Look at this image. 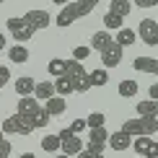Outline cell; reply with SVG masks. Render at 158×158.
Instances as JSON below:
<instances>
[{"instance_id":"obj_6","label":"cell","mask_w":158,"mask_h":158,"mask_svg":"<svg viewBox=\"0 0 158 158\" xmlns=\"http://www.w3.org/2000/svg\"><path fill=\"white\" fill-rule=\"evenodd\" d=\"M83 150V140L78 137L75 132H70L68 127L65 130H60V153H65V156H78Z\"/></svg>"},{"instance_id":"obj_29","label":"cell","mask_w":158,"mask_h":158,"mask_svg":"<svg viewBox=\"0 0 158 158\" xmlns=\"http://www.w3.org/2000/svg\"><path fill=\"white\" fill-rule=\"evenodd\" d=\"M47 70L55 78H60V75H65V60H60V57H55V60H49V65H47Z\"/></svg>"},{"instance_id":"obj_35","label":"cell","mask_w":158,"mask_h":158,"mask_svg":"<svg viewBox=\"0 0 158 158\" xmlns=\"http://www.w3.org/2000/svg\"><path fill=\"white\" fill-rule=\"evenodd\" d=\"M75 158H104V153H91V150H85V148H83Z\"/></svg>"},{"instance_id":"obj_31","label":"cell","mask_w":158,"mask_h":158,"mask_svg":"<svg viewBox=\"0 0 158 158\" xmlns=\"http://www.w3.org/2000/svg\"><path fill=\"white\" fill-rule=\"evenodd\" d=\"M91 55V47H75L73 49V60H85Z\"/></svg>"},{"instance_id":"obj_12","label":"cell","mask_w":158,"mask_h":158,"mask_svg":"<svg viewBox=\"0 0 158 158\" xmlns=\"http://www.w3.org/2000/svg\"><path fill=\"white\" fill-rule=\"evenodd\" d=\"M21 114H26V117H31L34 111H39L42 109V104H39V98L36 96H21L18 98V106H16Z\"/></svg>"},{"instance_id":"obj_13","label":"cell","mask_w":158,"mask_h":158,"mask_svg":"<svg viewBox=\"0 0 158 158\" xmlns=\"http://www.w3.org/2000/svg\"><path fill=\"white\" fill-rule=\"evenodd\" d=\"M132 68H135V70H140V73L158 75V60H156V57H135Z\"/></svg>"},{"instance_id":"obj_1","label":"cell","mask_w":158,"mask_h":158,"mask_svg":"<svg viewBox=\"0 0 158 158\" xmlns=\"http://www.w3.org/2000/svg\"><path fill=\"white\" fill-rule=\"evenodd\" d=\"M96 5H98V0H70V5L65 3V5H62V10L57 13L55 23L60 26V29H68L70 23H75V21H78V18L88 16V13L94 10Z\"/></svg>"},{"instance_id":"obj_15","label":"cell","mask_w":158,"mask_h":158,"mask_svg":"<svg viewBox=\"0 0 158 158\" xmlns=\"http://www.w3.org/2000/svg\"><path fill=\"white\" fill-rule=\"evenodd\" d=\"M34 85H36V81L31 75H21V78H16V94L18 96H34Z\"/></svg>"},{"instance_id":"obj_30","label":"cell","mask_w":158,"mask_h":158,"mask_svg":"<svg viewBox=\"0 0 158 158\" xmlns=\"http://www.w3.org/2000/svg\"><path fill=\"white\" fill-rule=\"evenodd\" d=\"M104 122H106V117H104L101 111H94V114H88V119H85V127H104Z\"/></svg>"},{"instance_id":"obj_43","label":"cell","mask_w":158,"mask_h":158,"mask_svg":"<svg viewBox=\"0 0 158 158\" xmlns=\"http://www.w3.org/2000/svg\"><path fill=\"white\" fill-rule=\"evenodd\" d=\"M0 3H5V0H0Z\"/></svg>"},{"instance_id":"obj_40","label":"cell","mask_w":158,"mask_h":158,"mask_svg":"<svg viewBox=\"0 0 158 158\" xmlns=\"http://www.w3.org/2000/svg\"><path fill=\"white\" fill-rule=\"evenodd\" d=\"M18 158H36L34 153H23V156H18Z\"/></svg>"},{"instance_id":"obj_41","label":"cell","mask_w":158,"mask_h":158,"mask_svg":"<svg viewBox=\"0 0 158 158\" xmlns=\"http://www.w3.org/2000/svg\"><path fill=\"white\" fill-rule=\"evenodd\" d=\"M55 158H73V156H65V153H60V156H55Z\"/></svg>"},{"instance_id":"obj_36","label":"cell","mask_w":158,"mask_h":158,"mask_svg":"<svg viewBox=\"0 0 158 158\" xmlns=\"http://www.w3.org/2000/svg\"><path fill=\"white\" fill-rule=\"evenodd\" d=\"M85 150H91V153H104V145H91V143H88V148H85Z\"/></svg>"},{"instance_id":"obj_34","label":"cell","mask_w":158,"mask_h":158,"mask_svg":"<svg viewBox=\"0 0 158 158\" xmlns=\"http://www.w3.org/2000/svg\"><path fill=\"white\" fill-rule=\"evenodd\" d=\"M132 3L137 5V8H156L158 0H132Z\"/></svg>"},{"instance_id":"obj_5","label":"cell","mask_w":158,"mask_h":158,"mask_svg":"<svg viewBox=\"0 0 158 158\" xmlns=\"http://www.w3.org/2000/svg\"><path fill=\"white\" fill-rule=\"evenodd\" d=\"M5 26H8V31H10V36L16 39L18 44H26V42H29L31 36L36 34V31L31 29V23L26 21L23 16H13V18H8V21H5Z\"/></svg>"},{"instance_id":"obj_3","label":"cell","mask_w":158,"mask_h":158,"mask_svg":"<svg viewBox=\"0 0 158 158\" xmlns=\"http://www.w3.org/2000/svg\"><path fill=\"white\" fill-rule=\"evenodd\" d=\"M122 130L127 135H132V137H137V135H153V132H158V119L156 117H137V119H127L122 124Z\"/></svg>"},{"instance_id":"obj_23","label":"cell","mask_w":158,"mask_h":158,"mask_svg":"<svg viewBox=\"0 0 158 158\" xmlns=\"http://www.w3.org/2000/svg\"><path fill=\"white\" fill-rule=\"evenodd\" d=\"M137 114H140V117H156L158 114V101H156V98L140 101V104H137Z\"/></svg>"},{"instance_id":"obj_7","label":"cell","mask_w":158,"mask_h":158,"mask_svg":"<svg viewBox=\"0 0 158 158\" xmlns=\"http://www.w3.org/2000/svg\"><path fill=\"white\" fill-rule=\"evenodd\" d=\"M122 52H124V47H119V44L111 39L106 47L98 52V55H101V68H106V70L109 68H117V65L122 62Z\"/></svg>"},{"instance_id":"obj_25","label":"cell","mask_w":158,"mask_h":158,"mask_svg":"<svg viewBox=\"0 0 158 158\" xmlns=\"http://www.w3.org/2000/svg\"><path fill=\"white\" fill-rule=\"evenodd\" d=\"M42 148L47 153H60V135H44L42 137Z\"/></svg>"},{"instance_id":"obj_9","label":"cell","mask_w":158,"mask_h":158,"mask_svg":"<svg viewBox=\"0 0 158 158\" xmlns=\"http://www.w3.org/2000/svg\"><path fill=\"white\" fill-rule=\"evenodd\" d=\"M137 36H140L148 47H156L158 44V21H153V18H143L140 26H137Z\"/></svg>"},{"instance_id":"obj_14","label":"cell","mask_w":158,"mask_h":158,"mask_svg":"<svg viewBox=\"0 0 158 158\" xmlns=\"http://www.w3.org/2000/svg\"><path fill=\"white\" fill-rule=\"evenodd\" d=\"M8 60L16 62V65H23L29 62V47H23V44H13V47H8Z\"/></svg>"},{"instance_id":"obj_21","label":"cell","mask_w":158,"mask_h":158,"mask_svg":"<svg viewBox=\"0 0 158 158\" xmlns=\"http://www.w3.org/2000/svg\"><path fill=\"white\" fill-rule=\"evenodd\" d=\"M55 94H57V96H70V94H75L73 81H70L68 75H60V78L55 81Z\"/></svg>"},{"instance_id":"obj_18","label":"cell","mask_w":158,"mask_h":158,"mask_svg":"<svg viewBox=\"0 0 158 158\" xmlns=\"http://www.w3.org/2000/svg\"><path fill=\"white\" fill-rule=\"evenodd\" d=\"M109 140V130L104 127H88V143L91 145H106Z\"/></svg>"},{"instance_id":"obj_10","label":"cell","mask_w":158,"mask_h":158,"mask_svg":"<svg viewBox=\"0 0 158 158\" xmlns=\"http://www.w3.org/2000/svg\"><path fill=\"white\" fill-rule=\"evenodd\" d=\"M26 21L31 23V29L34 31H39V29H47V26L52 23V16L47 10H39V8H34V10H26Z\"/></svg>"},{"instance_id":"obj_33","label":"cell","mask_w":158,"mask_h":158,"mask_svg":"<svg viewBox=\"0 0 158 158\" xmlns=\"http://www.w3.org/2000/svg\"><path fill=\"white\" fill-rule=\"evenodd\" d=\"M10 81V70L5 65H0V88H5V83Z\"/></svg>"},{"instance_id":"obj_17","label":"cell","mask_w":158,"mask_h":158,"mask_svg":"<svg viewBox=\"0 0 158 158\" xmlns=\"http://www.w3.org/2000/svg\"><path fill=\"white\" fill-rule=\"evenodd\" d=\"M44 104H47V106H44V109H47V111H49L52 117H60L62 111L68 109V104H65V96H57V94L52 96V98H47V101H44Z\"/></svg>"},{"instance_id":"obj_44","label":"cell","mask_w":158,"mask_h":158,"mask_svg":"<svg viewBox=\"0 0 158 158\" xmlns=\"http://www.w3.org/2000/svg\"><path fill=\"white\" fill-rule=\"evenodd\" d=\"M156 119H158V114H156Z\"/></svg>"},{"instance_id":"obj_16","label":"cell","mask_w":158,"mask_h":158,"mask_svg":"<svg viewBox=\"0 0 158 158\" xmlns=\"http://www.w3.org/2000/svg\"><path fill=\"white\" fill-rule=\"evenodd\" d=\"M88 83H91V88H101V85H106L109 83V70L106 68L91 70V73H88Z\"/></svg>"},{"instance_id":"obj_2","label":"cell","mask_w":158,"mask_h":158,"mask_svg":"<svg viewBox=\"0 0 158 158\" xmlns=\"http://www.w3.org/2000/svg\"><path fill=\"white\" fill-rule=\"evenodd\" d=\"M65 75L73 81L75 94H85V91L91 88V83H88V73H85V68L81 65V60H65Z\"/></svg>"},{"instance_id":"obj_28","label":"cell","mask_w":158,"mask_h":158,"mask_svg":"<svg viewBox=\"0 0 158 158\" xmlns=\"http://www.w3.org/2000/svg\"><path fill=\"white\" fill-rule=\"evenodd\" d=\"M130 0H109V10L119 13V16H130Z\"/></svg>"},{"instance_id":"obj_8","label":"cell","mask_w":158,"mask_h":158,"mask_svg":"<svg viewBox=\"0 0 158 158\" xmlns=\"http://www.w3.org/2000/svg\"><path fill=\"white\" fill-rule=\"evenodd\" d=\"M132 150L145 158H158V143L153 140L150 135H137L132 137Z\"/></svg>"},{"instance_id":"obj_39","label":"cell","mask_w":158,"mask_h":158,"mask_svg":"<svg viewBox=\"0 0 158 158\" xmlns=\"http://www.w3.org/2000/svg\"><path fill=\"white\" fill-rule=\"evenodd\" d=\"M55 5H65V3H70V0H52Z\"/></svg>"},{"instance_id":"obj_42","label":"cell","mask_w":158,"mask_h":158,"mask_svg":"<svg viewBox=\"0 0 158 158\" xmlns=\"http://www.w3.org/2000/svg\"><path fill=\"white\" fill-rule=\"evenodd\" d=\"M0 158H8V156H3V153H0Z\"/></svg>"},{"instance_id":"obj_38","label":"cell","mask_w":158,"mask_h":158,"mask_svg":"<svg viewBox=\"0 0 158 158\" xmlns=\"http://www.w3.org/2000/svg\"><path fill=\"white\" fill-rule=\"evenodd\" d=\"M5 47H8V44H5V34H3V31H0V55H3V52H5Z\"/></svg>"},{"instance_id":"obj_26","label":"cell","mask_w":158,"mask_h":158,"mask_svg":"<svg viewBox=\"0 0 158 158\" xmlns=\"http://www.w3.org/2000/svg\"><path fill=\"white\" fill-rule=\"evenodd\" d=\"M122 21H124V16H119V13H114V10L104 13V26H106V29H122Z\"/></svg>"},{"instance_id":"obj_19","label":"cell","mask_w":158,"mask_h":158,"mask_svg":"<svg viewBox=\"0 0 158 158\" xmlns=\"http://www.w3.org/2000/svg\"><path fill=\"white\" fill-rule=\"evenodd\" d=\"M34 96L39 98V101H47V98H52V96H55V83H49V81L36 83V85H34Z\"/></svg>"},{"instance_id":"obj_37","label":"cell","mask_w":158,"mask_h":158,"mask_svg":"<svg viewBox=\"0 0 158 158\" xmlns=\"http://www.w3.org/2000/svg\"><path fill=\"white\" fill-rule=\"evenodd\" d=\"M150 98H156V101H158V83L150 85Z\"/></svg>"},{"instance_id":"obj_32","label":"cell","mask_w":158,"mask_h":158,"mask_svg":"<svg viewBox=\"0 0 158 158\" xmlns=\"http://www.w3.org/2000/svg\"><path fill=\"white\" fill-rule=\"evenodd\" d=\"M68 130H70V132H75V135H78V132H83V130H88V127H85V119H75V122L70 124Z\"/></svg>"},{"instance_id":"obj_24","label":"cell","mask_w":158,"mask_h":158,"mask_svg":"<svg viewBox=\"0 0 158 158\" xmlns=\"http://www.w3.org/2000/svg\"><path fill=\"white\" fill-rule=\"evenodd\" d=\"M49 119H52V114L47 109H39V111H34V114H31V124H34V130H39V127H47L49 124Z\"/></svg>"},{"instance_id":"obj_27","label":"cell","mask_w":158,"mask_h":158,"mask_svg":"<svg viewBox=\"0 0 158 158\" xmlns=\"http://www.w3.org/2000/svg\"><path fill=\"white\" fill-rule=\"evenodd\" d=\"M137 91H140V88H137V81H132V78H130V81H122V83H119V96H122V98L135 96Z\"/></svg>"},{"instance_id":"obj_11","label":"cell","mask_w":158,"mask_h":158,"mask_svg":"<svg viewBox=\"0 0 158 158\" xmlns=\"http://www.w3.org/2000/svg\"><path fill=\"white\" fill-rule=\"evenodd\" d=\"M109 148L111 150H130V145H132V135H127L124 130H117V132L109 135Z\"/></svg>"},{"instance_id":"obj_20","label":"cell","mask_w":158,"mask_h":158,"mask_svg":"<svg viewBox=\"0 0 158 158\" xmlns=\"http://www.w3.org/2000/svg\"><path fill=\"white\" fill-rule=\"evenodd\" d=\"M135 39H137L135 31H132V29H127V26H122V29L117 31V39H114V42L119 44V47H132Z\"/></svg>"},{"instance_id":"obj_22","label":"cell","mask_w":158,"mask_h":158,"mask_svg":"<svg viewBox=\"0 0 158 158\" xmlns=\"http://www.w3.org/2000/svg\"><path fill=\"white\" fill-rule=\"evenodd\" d=\"M111 42V34H109V29H104V31H96L94 36H91V49H98L101 52L106 44Z\"/></svg>"},{"instance_id":"obj_4","label":"cell","mask_w":158,"mask_h":158,"mask_svg":"<svg viewBox=\"0 0 158 158\" xmlns=\"http://www.w3.org/2000/svg\"><path fill=\"white\" fill-rule=\"evenodd\" d=\"M3 130L5 135H31L34 132V124H31V117H26V114H21V111H16L13 117H8V119H3Z\"/></svg>"}]
</instances>
